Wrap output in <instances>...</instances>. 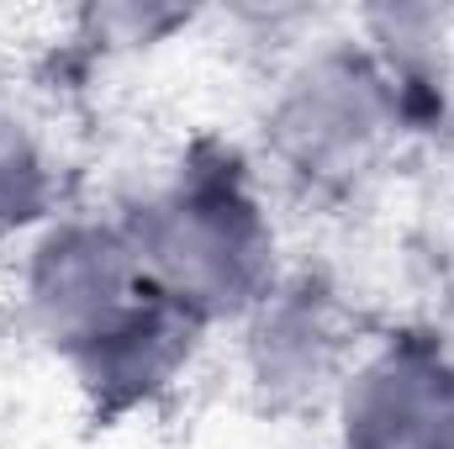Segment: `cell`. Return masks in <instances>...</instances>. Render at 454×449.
I'll return each instance as SVG.
<instances>
[{"label":"cell","instance_id":"obj_8","mask_svg":"<svg viewBox=\"0 0 454 449\" xmlns=\"http://www.w3.org/2000/svg\"><path fill=\"white\" fill-rule=\"evenodd\" d=\"M191 11L175 5H137V0H116V5H90L80 11V27L90 43L106 48H137V43H164L175 27H185Z\"/></svg>","mask_w":454,"mask_h":449},{"label":"cell","instance_id":"obj_1","mask_svg":"<svg viewBox=\"0 0 454 449\" xmlns=\"http://www.w3.org/2000/svg\"><path fill=\"white\" fill-rule=\"evenodd\" d=\"M121 223L148 286L207 334L217 323H243L280 286L275 223L232 154H191Z\"/></svg>","mask_w":454,"mask_h":449},{"label":"cell","instance_id":"obj_3","mask_svg":"<svg viewBox=\"0 0 454 449\" xmlns=\"http://www.w3.org/2000/svg\"><path fill=\"white\" fill-rule=\"evenodd\" d=\"M153 296L121 217H53L27 238L21 323L64 365L116 334Z\"/></svg>","mask_w":454,"mask_h":449},{"label":"cell","instance_id":"obj_2","mask_svg":"<svg viewBox=\"0 0 454 449\" xmlns=\"http://www.w3.org/2000/svg\"><path fill=\"white\" fill-rule=\"evenodd\" d=\"M412 122V101L375 53L343 37L301 53L280 75L264 106V154L307 196H354L380 175Z\"/></svg>","mask_w":454,"mask_h":449},{"label":"cell","instance_id":"obj_5","mask_svg":"<svg viewBox=\"0 0 454 449\" xmlns=\"http://www.w3.org/2000/svg\"><path fill=\"white\" fill-rule=\"evenodd\" d=\"M364 354L359 323L323 280H286L243 318V370L259 402L270 407H307L333 402L343 375Z\"/></svg>","mask_w":454,"mask_h":449},{"label":"cell","instance_id":"obj_6","mask_svg":"<svg viewBox=\"0 0 454 449\" xmlns=\"http://www.w3.org/2000/svg\"><path fill=\"white\" fill-rule=\"evenodd\" d=\"M201 338H207V328L196 318H185L180 307H169L153 291L116 334H106L80 359H69V370L96 413L121 418V413H137V407L159 402L164 391H175L185 381V370L196 365Z\"/></svg>","mask_w":454,"mask_h":449},{"label":"cell","instance_id":"obj_7","mask_svg":"<svg viewBox=\"0 0 454 449\" xmlns=\"http://www.w3.org/2000/svg\"><path fill=\"white\" fill-rule=\"evenodd\" d=\"M59 217V164L32 122L0 106V243L32 238Z\"/></svg>","mask_w":454,"mask_h":449},{"label":"cell","instance_id":"obj_4","mask_svg":"<svg viewBox=\"0 0 454 449\" xmlns=\"http://www.w3.org/2000/svg\"><path fill=\"white\" fill-rule=\"evenodd\" d=\"M339 449H454V354L434 334L364 343L333 397Z\"/></svg>","mask_w":454,"mask_h":449}]
</instances>
